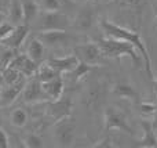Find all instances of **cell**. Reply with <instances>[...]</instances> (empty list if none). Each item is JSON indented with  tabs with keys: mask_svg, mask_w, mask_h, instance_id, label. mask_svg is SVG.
<instances>
[{
	"mask_svg": "<svg viewBox=\"0 0 157 148\" xmlns=\"http://www.w3.org/2000/svg\"><path fill=\"white\" fill-rule=\"evenodd\" d=\"M26 80V78H22L21 80H18L17 83H13V85H3L0 87V105L2 107H8V105L13 104L21 96V91L24 89Z\"/></svg>",
	"mask_w": 157,
	"mask_h": 148,
	"instance_id": "11",
	"label": "cell"
},
{
	"mask_svg": "<svg viewBox=\"0 0 157 148\" xmlns=\"http://www.w3.org/2000/svg\"><path fill=\"white\" fill-rule=\"evenodd\" d=\"M10 121H11V125L15 127H24L26 126L28 123V114L25 110L22 108H15V110L11 112L10 115Z\"/></svg>",
	"mask_w": 157,
	"mask_h": 148,
	"instance_id": "24",
	"label": "cell"
},
{
	"mask_svg": "<svg viewBox=\"0 0 157 148\" xmlns=\"http://www.w3.org/2000/svg\"><path fill=\"white\" fill-rule=\"evenodd\" d=\"M156 38H157V28H156Z\"/></svg>",
	"mask_w": 157,
	"mask_h": 148,
	"instance_id": "41",
	"label": "cell"
},
{
	"mask_svg": "<svg viewBox=\"0 0 157 148\" xmlns=\"http://www.w3.org/2000/svg\"><path fill=\"white\" fill-rule=\"evenodd\" d=\"M112 93L114 96L120 97V98L130 100V101H138L139 100V93L128 83H117V85H114L113 89H112Z\"/></svg>",
	"mask_w": 157,
	"mask_h": 148,
	"instance_id": "18",
	"label": "cell"
},
{
	"mask_svg": "<svg viewBox=\"0 0 157 148\" xmlns=\"http://www.w3.org/2000/svg\"><path fill=\"white\" fill-rule=\"evenodd\" d=\"M36 38L44 44V47H57L68 43L71 36L66 32V29H48L40 30Z\"/></svg>",
	"mask_w": 157,
	"mask_h": 148,
	"instance_id": "9",
	"label": "cell"
},
{
	"mask_svg": "<svg viewBox=\"0 0 157 148\" xmlns=\"http://www.w3.org/2000/svg\"><path fill=\"white\" fill-rule=\"evenodd\" d=\"M36 30H48V29H68L72 25L69 18L65 14L59 13V11H39L37 17L35 18Z\"/></svg>",
	"mask_w": 157,
	"mask_h": 148,
	"instance_id": "3",
	"label": "cell"
},
{
	"mask_svg": "<svg viewBox=\"0 0 157 148\" xmlns=\"http://www.w3.org/2000/svg\"><path fill=\"white\" fill-rule=\"evenodd\" d=\"M0 11L2 13H7V4L3 0H0Z\"/></svg>",
	"mask_w": 157,
	"mask_h": 148,
	"instance_id": "35",
	"label": "cell"
},
{
	"mask_svg": "<svg viewBox=\"0 0 157 148\" xmlns=\"http://www.w3.org/2000/svg\"><path fill=\"white\" fill-rule=\"evenodd\" d=\"M123 8H141L147 0H114Z\"/></svg>",
	"mask_w": 157,
	"mask_h": 148,
	"instance_id": "28",
	"label": "cell"
},
{
	"mask_svg": "<svg viewBox=\"0 0 157 148\" xmlns=\"http://www.w3.org/2000/svg\"><path fill=\"white\" fill-rule=\"evenodd\" d=\"M3 85H4V80H3V72L0 71V87H2Z\"/></svg>",
	"mask_w": 157,
	"mask_h": 148,
	"instance_id": "37",
	"label": "cell"
},
{
	"mask_svg": "<svg viewBox=\"0 0 157 148\" xmlns=\"http://www.w3.org/2000/svg\"><path fill=\"white\" fill-rule=\"evenodd\" d=\"M10 66L18 69L26 79H29V78H33L36 75L39 64L35 62L33 60H30L26 54H17L15 57H14V60L11 61Z\"/></svg>",
	"mask_w": 157,
	"mask_h": 148,
	"instance_id": "12",
	"label": "cell"
},
{
	"mask_svg": "<svg viewBox=\"0 0 157 148\" xmlns=\"http://www.w3.org/2000/svg\"><path fill=\"white\" fill-rule=\"evenodd\" d=\"M99 25H101V28H102V30L105 32V35L109 36V38L123 39V40H127V42H130V43H132L134 46H135V49L138 50V53L141 54L147 76L150 78V80H155L150 54H149V51H147V47H146V44H145V42L142 40L141 33L136 32V30H131L125 26H121V25L113 24V22L108 21V19L99 21Z\"/></svg>",
	"mask_w": 157,
	"mask_h": 148,
	"instance_id": "1",
	"label": "cell"
},
{
	"mask_svg": "<svg viewBox=\"0 0 157 148\" xmlns=\"http://www.w3.org/2000/svg\"><path fill=\"white\" fill-rule=\"evenodd\" d=\"M14 29V25H11L8 21L3 22V24H0V42L3 40L4 38H7L8 35H10V32Z\"/></svg>",
	"mask_w": 157,
	"mask_h": 148,
	"instance_id": "31",
	"label": "cell"
},
{
	"mask_svg": "<svg viewBox=\"0 0 157 148\" xmlns=\"http://www.w3.org/2000/svg\"><path fill=\"white\" fill-rule=\"evenodd\" d=\"M29 32H30L29 24H19L17 26H14V29L10 32V35L3 39L0 42V44L6 47H10V49H14V50H18L22 46V43L26 40Z\"/></svg>",
	"mask_w": 157,
	"mask_h": 148,
	"instance_id": "10",
	"label": "cell"
},
{
	"mask_svg": "<svg viewBox=\"0 0 157 148\" xmlns=\"http://www.w3.org/2000/svg\"><path fill=\"white\" fill-rule=\"evenodd\" d=\"M40 7L44 11H58L61 4H59V0H41Z\"/></svg>",
	"mask_w": 157,
	"mask_h": 148,
	"instance_id": "29",
	"label": "cell"
},
{
	"mask_svg": "<svg viewBox=\"0 0 157 148\" xmlns=\"http://www.w3.org/2000/svg\"><path fill=\"white\" fill-rule=\"evenodd\" d=\"M44 93L48 96L50 100H58L63 93V80L61 79V75L54 79L48 80V82L41 83Z\"/></svg>",
	"mask_w": 157,
	"mask_h": 148,
	"instance_id": "15",
	"label": "cell"
},
{
	"mask_svg": "<svg viewBox=\"0 0 157 148\" xmlns=\"http://www.w3.org/2000/svg\"><path fill=\"white\" fill-rule=\"evenodd\" d=\"M103 121H105V130L112 132V130H120V132L134 134L132 127L128 123V119L123 111L114 107H108L103 114Z\"/></svg>",
	"mask_w": 157,
	"mask_h": 148,
	"instance_id": "4",
	"label": "cell"
},
{
	"mask_svg": "<svg viewBox=\"0 0 157 148\" xmlns=\"http://www.w3.org/2000/svg\"><path fill=\"white\" fill-rule=\"evenodd\" d=\"M10 147V140H8V136L4 130L0 127V148H8Z\"/></svg>",
	"mask_w": 157,
	"mask_h": 148,
	"instance_id": "32",
	"label": "cell"
},
{
	"mask_svg": "<svg viewBox=\"0 0 157 148\" xmlns=\"http://www.w3.org/2000/svg\"><path fill=\"white\" fill-rule=\"evenodd\" d=\"M150 125H152V127L155 130H157V110H156V112L153 114V121L150 122Z\"/></svg>",
	"mask_w": 157,
	"mask_h": 148,
	"instance_id": "34",
	"label": "cell"
},
{
	"mask_svg": "<svg viewBox=\"0 0 157 148\" xmlns=\"http://www.w3.org/2000/svg\"><path fill=\"white\" fill-rule=\"evenodd\" d=\"M72 110H73V102H72V100L69 98V97L61 96L58 100H50L48 104H47L46 114L55 123V122H58L59 119L71 116Z\"/></svg>",
	"mask_w": 157,
	"mask_h": 148,
	"instance_id": "8",
	"label": "cell"
},
{
	"mask_svg": "<svg viewBox=\"0 0 157 148\" xmlns=\"http://www.w3.org/2000/svg\"><path fill=\"white\" fill-rule=\"evenodd\" d=\"M21 98L25 104H36V102H48L50 98L41 87V82L36 76L26 80L21 91Z\"/></svg>",
	"mask_w": 157,
	"mask_h": 148,
	"instance_id": "5",
	"label": "cell"
},
{
	"mask_svg": "<svg viewBox=\"0 0 157 148\" xmlns=\"http://www.w3.org/2000/svg\"><path fill=\"white\" fill-rule=\"evenodd\" d=\"M73 54L77 57L78 61H83L90 65H101V60H102V51H101L98 43H83L78 44L73 49Z\"/></svg>",
	"mask_w": 157,
	"mask_h": 148,
	"instance_id": "7",
	"label": "cell"
},
{
	"mask_svg": "<svg viewBox=\"0 0 157 148\" xmlns=\"http://www.w3.org/2000/svg\"><path fill=\"white\" fill-rule=\"evenodd\" d=\"M7 21L11 25L17 26L19 24H24V14H22V7L19 0H10L7 6Z\"/></svg>",
	"mask_w": 157,
	"mask_h": 148,
	"instance_id": "17",
	"label": "cell"
},
{
	"mask_svg": "<svg viewBox=\"0 0 157 148\" xmlns=\"http://www.w3.org/2000/svg\"><path fill=\"white\" fill-rule=\"evenodd\" d=\"M99 46L102 55L105 58H114V60H120L123 57H128L131 60V62L135 66H139L144 61H142L141 54L138 53V50L135 49L132 43L123 39H114V38H105L99 39L97 42Z\"/></svg>",
	"mask_w": 157,
	"mask_h": 148,
	"instance_id": "2",
	"label": "cell"
},
{
	"mask_svg": "<svg viewBox=\"0 0 157 148\" xmlns=\"http://www.w3.org/2000/svg\"><path fill=\"white\" fill-rule=\"evenodd\" d=\"M24 144L28 148H41L43 147V140H41L40 136L35 134V133H29L24 138Z\"/></svg>",
	"mask_w": 157,
	"mask_h": 148,
	"instance_id": "27",
	"label": "cell"
},
{
	"mask_svg": "<svg viewBox=\"0 0 157 148\" xmlns=\"http://www.w3.org/2000/svg\"><path fill=\"white\" fill-rule=\"evenodd\" d=\"M95 19V14L91 8H84L76 15L73 21V28H76L78 30H87L92 26Z\"/></svg>",
	"mask_w": 157,
	"mask_h": 148,
	"instance_id": "16",
	"label": "cell"
},
{
	"mask_svg": "<svg viewBox=\"0 0 157 148\" xmlns=\"http://www.w3.org/2000/svg\"><path fill=\"white\" fill-rule=\"evenodd\" d=\"M7 21V15H6V13H2L0 11V24H3V22Z\"/></svg>",
	"mask_w": 157,
	"mask_h": 148,
	"instance_id": "36",
	"label": "cell"
},
{
	"mask_svg": "<svg viewBox=\"0 0 157 148\" xmlns=\"http://www.w3.org/2000/svg\"><path fill=\"white\" fill-rule=\"evenodd\" d=\"M3 80H4V85H13V83H17L18 80H21L22 78H25L18 69L13 68V66H6L3 69Z\"/></svg>",
	"mask_w": 157,
	"mask_h": 148,
	"instance_id": "25",
	"label": "cell"
},
{
	"mask_svg": "<svg viewBox=\"0 0 157 148\" xmlns=\"http://www.w3.org/2000/svg\"><path fill=\"white\" fill-rule=\"evenodd\" d=\"M142 130H144V137L139 141H136V147L142 148H157V136L156 130L152 127L150 122L142 121L141 122Z\"/></svg>",
	"mask_w": 157,
	"mask_h": 148,
	"instance_id": "14",
	"label": "cell"
},
{
	"mask_svg": "<svg viewBox=\"0 0 157 148\" xmlns=\"http://www.w3.org/2000/svg\"><path fill=\"white\" fill-rule=\"evenodd\" d=\"M155 91H156V94H157V79L155 80Z\"/></svg>",
	"mask_w": 157,
	"mask_h": 148,
	"instance_id": "38",
	"label": "cell"
},
{
	"mask_svg": "<svg viewBox=\"0 0 157 148\" xmlns=\"http://www.w3.org/2000/svg\"><path fill=\"white\" fill-rule=\"evenodd\" d=\"M35 76L37 78L41 83H44V82H48V80H51V79H54V78L59 76V74H58L54 68H51V66H50L47 62H44V64H41V65H39L37 72H36Z\"/></svg>",
	"mask_w": 157,
	"mask_h": 148,
	"instance_id": "22",
	"label": "cell"
},
{
	"mask_svg": "<svg viewBox=\"0 0 157 148\" xmlns=\"http://www.w3.org/2000/svg\"><path fill=\"white\" fill-rule=\"evenodd\" d=\"M92 68H94V65H90V64H86V62H83V61H78L73 71L69 72V75H71V80L73 83L78 82V80L83 79V78L86 76Z\"/></svg>",
	"mask_w": 157,
	"mask_h": 148,
	"instance_id": "23",
	"label": "cell"
},
{
	"mask_svg": "<svg viewBox=\"0 0 157 148\" xmlns=\"http://www.w3.org/2000/svg\"><path fill=\"white\" fill-rule=\"evenodd\" d=\"M15 55H17V50L6 47V50H3V51L0 53V68L4 69L6 66L10 65Z\"/></svg>",
	"mask_w": 157,
	"mask_h": 148,
	"instance_id": "26",
	"label": "cell"
},
{
	"mask_svg": "<svg viewBox=\"0 0 157 148\" xmlns=\"http://www.w3.org/2000/svg\"><path fill=\"white\" fill-rule=\"evenodd\" d=\"M157 110V105L152 102H141L139 104V111L142 115H153Z\"/></svg>",
	"mask_w": 157,
	"mask_h": 148,
	"instance_id": "30",
	"label": "cell"
},
{
	"mask_svg": "<svg viewBox=\"0 0 157 148\" xmlns=\"http://www.w3.org/2000/svg\"><path fill=\"white\" fill-rule=\"evenodd\" d=\"M46 62L51 68H54L59 75H62V74H69L71 71H73L75 66L77 65L78 60L75 54H71V55H65V57H52L50 60H47Z\"/></svg>",
	"mask_w": 157,
	"mask_h": 148,
	"instance_id": "13",
	"label": "cell"
},
{
	"mask_svg": "<svg viewBox=\"0 0 157 148\" xmlns=\"http://www.w3.org/2000/svg\"><path fill=\"white\" fill-rule=\"evenodd\" d=\"M103 96H105V91H103L102 85L92 86V89L88 91V94H87V97H86V105L88 108L99 107L103 101Z\"/></svg>",
	"mask_w": 157,
	"mask_h": 148,
	"instance_id": "21",
	"label": "cell"
},
{
	"mask_svg": "<svg viewBox=\"0 0 157 148\" xmlns=\"http://www.w3.org/2000/svg\"><path fill=\"white\" fill-rule=\"evenodd\" d=\"M112 141H110V138H105V140H102V141H99L98 144H95V148H103V147H106V148H112V147H114L113 144H110Z\"/></svg>",
	"mask_w": 157,
	"mask_h": 148,
	"instance_id": "33",
	"label": "cell"
},
{
	"mask_svg": "<svg viewBox=\"0 0 157 148\" xmlns=\"http://www.w3.org/2000/svg\"><path fill=\"white\" fill-rule=\"evenodd\" d=\"M22 7V14H24V24H32L35 18L37 17L40 11V6L36 0H19Z\"/></svg>",
	"mask_w": 157,
	"mask_h": 148,
	"instance_id": "19",
	"label": "cell"
},
{
	"mask_svg": "<svg viewBox=\"0 0 157 148\" xmlns=\"http://www.w3.org/2000/svg\"><path fill=\"white\" fill-rule=\"evenodd\" d=\"M75 129H76V123L75 119L71 116L59 119L55 122L54 125V138L59 146L62 147H69L72 146L75 138Z\"/></svg>",
	"mask_w": 157,
	"mask_h": 148,
	"instance_id": "6",
	"label": "cell"
},
{
	"mask_svg": "<svg viewBox=\"0 0 157 148\" xmlns=\"http://www.w3.org/2000/svg\"><path fill=\"white\" fill-rule=\"evenodd\" d=\"M0 125H2V115H0Z\"/></svg>",
	"mask_w": 157,
	"mask_h": 148,
	"instance_id": "40",
	"label": "cell"
},
{
	"mask_svg": "<svg viewBox=\"0 0 157 148\" xmlns=\"http://www.w3.org/2000/svg\"><path fill=\"white\" fill-rule=\"evenodd\" d=\"M155 22H156V25H157V15H156V18H155Z\"/></svg>",
	"mask_w": 157,
	"mask_h": 148,
	"instance_id": "39",
	"label": "cell"
},
{
	"mask_svg": "<svg viewBox=\"0 0 157 148\" xmlns=\"http://www.w3.org/2000/svg\"><path fill=\"white\" fill-rule=\"evenodd\" d=\"M25 54L33 60L35 62H41L43 60V54H44V44L39 40L37 38H32L28 43V47H26V53Z\"/></svg>",
	"mask_w": 157,
	"mask_h": 148,
	"instance_id": "20",
	"label": "cell"
}]
</instances>
